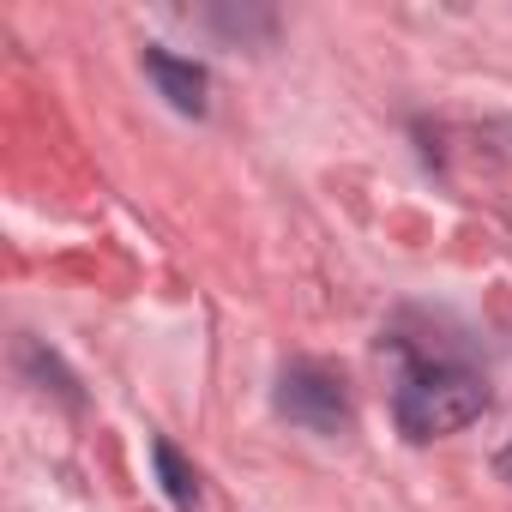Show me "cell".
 Returning a JSON list of instances; mask_svg holds the SVG:
<instances>
[{"label":"cell","instance_id":"cell-2","mask_svg":"<svg viewBox=\"0 0 512 512\" xmlns=\"http://www.w3.org/2000/svg\"><path fill=\"white\" fill-rule=\"evenodd\" d=\"M278 410H284L296 428L326 434V440H338V434L356 428V410H350L344 380H338L332 368H320V362H290V368L278 374Z\"/></svg>","mask_w":512,"mask_h":512},{"label":"cell","instance_id":"cell-3","mask_svg":"<svg viewBox=\"0 0 512 512\" xmlns=\"http://www.w3.org/2000/svg\"><path fill=\"white\" fill-rule=\"evenodd\" d=\"M145 73H151L157 97H169V109L205 115V67H199V61H181V55H169V49H145Z\"/></svg>","mask_w":512,"mask_h":512},{"label":"cell","instance_id":"cell-1","mask_svg":"<svg viewBox=\"0 0 512 512\" xmlns=\"http://www.w3.org/2000/svg\"><path fill=\"white\" fill-rule=\"evenodd\" d=\"M482 410H488V386L464 362H410V374L398 380V398H392V416H398L404 440L458 434Z\"/></svg>","mask_w":512,"mask_h":512},{"label":"cell","instance_id":"cell-5","mask_svg":"<svg viewBox=\"0 0 512 512\" xmlns=\"http://www.w3.org/2000/svg\"><path fill=\"white\" fill-rule=\"evenodd\" d=\"M500 476H506V482H512V446H506V452H500Z\"/></svg>","mask_w":512,"mask_h":512},{"label":"cell","instance_id":"cell-4","mask_svg":"<svg viewBox=\"0 0 512 512\" xmlns=\"http://www.w3.org/2000/svg\"><path fill=\"white\" fill-rule=\"evenodd\" d=\"M151 464H157V482H163V494L175 500V512H193V506H199V470H193L169 440H151Z\"/></svg>","mask_w":512,"mask_h":512}]
</instances>
